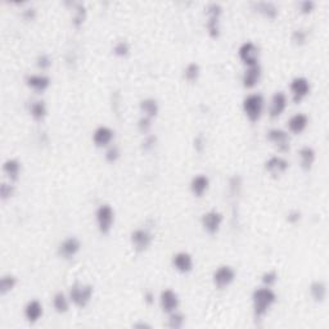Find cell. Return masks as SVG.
Listing matches in <instances>:
<instances>
[{"instance_id": "38", "label": "cell", "mask_w": 329, "mask_h": 329, "mask_svg": "<svg viewBox=\"0 0 329 329\" xmlns=\"http://www.w3.org/2000/svg\"><path fill=\"white\" fill-rule=\"evenodd\" d=\"M0 194H1V198L3 199H7L9 198L12 194H13V187L9 184H5V183H3L1 184V187H0Z\"/></svg>"}, {"instance_id": "32", "label": "cell", "mask_w": 329, "mask_h": 329, "mask_svg": "<svg viewBox=\"0 0 329 329\" xmlns=\"http://www.w3.org/2000/svg\"><path fill=\"white\" fill-rule=\"evenodd\" d=\"M184 324V316L181 314H177V312H171L170 319H169V327L170 328H181Z\"/></svg>"}, {"instance_id": "28", "label": "cell", "mask_w": 329, "mask_h": 329, "mask_svg": "<svg viewBox=\"0 0 329 329\" xmlns=\"http://www.w3.org/2000/svg\"><path fill=\"white\" fill-rule=\"evenodd\" d=\"M30 114H31V116L35 120H43L46 115V107L44 104V102L38 100V102L31 103V106H30Z\"/></svg>"}, {"instance_id": "11", "label": "cell", "mask_w": 329, "mask_h": 329, "mask_svg": "<svg viewBox=\"0 0 329 329\" xmlns=\"http://www.w3.org/2000/svg\"><path fill=\"white\" fill-rule=\"evenodd\" d=\"M161 308L167 314H171V312L176 311L177 306H179V298H177V294L171 290H165L161 293Z\"/></svg>"}, {"instance_id": "14", "label": "cell", "mask_w": 329, "mask_h": 329, "mask_svg": "<svg viewBox=\"0 0 329 329\" xmlns=\"http://www.w3.org/2000/svg\"><path fill=\"white\" fill-rule=\"evenodd\" d=\"M173 264L175 266V269L180 272H188L193 269V260L192 256L187 252H179L174 256Z\"/></svg>"}, {"instance_id": "24", "label": "cell", "mask_w": 329, "mask_h": 329, "mask_svg": "<svg viewBox=\"0 0 329 329\" xmlns=\"http://www.w3.org/2000/svg\"><path fill=\"white\" fill-rule=\"evenodd\" d=\"M310 293L316 302H322L327 296L326 284L322 283V282H312L311 286H310Z\"/></svg>"}, {"instance_id": "17", "label": "cell", "mask_w": 329, "mask_h": 329, "mask_svg": "<svg viewBox=\"0 0 329 329\" xmlns=\"http://www.w3.org/2000/svg\"><path fill=\"white\" fill-rule=\"evenodd\" d=\"M112 139H114V131L107 126H99L93 135V140L97 147H106L110 144Z\"/></svg>"}, {"instance_id": "22", "label": "cell", "mask_w": 329, "mask_h": 329, "mask_svg": "<svg viewBox=\"0 0 329 329\" xmlns=\"http://www.w3.org/2000/svg\"><path fill=\"white\" fill-rule=\"evenodd\" d=\"M209 177L205 176V175H198V176L193 177V180L191 183V189L193 192V194H195L197 197L203 195V193L209 188Z\"/></svg>"}, {"instance_id": "7", "label": "cell", "mask_w": 329, "mask_h": 329, "mask_svg": "<svg viewBox=\"0 0 329 329\" xmlns=\"http://www.w3.org/2000/svg\"><path fill=\"white\" fill-rule=\"evenodd\" d=\"M290 92L294 102L300 103L310 92V84L305 77H296L290 82Z\"/></svg>"}, {"instance_id": "42", "label": "cell", "mask_w": 329, "mask_h": 329, "mask_svg": "<svg viewBox=\"0 0 329 329\" xmlns=\"http://www.w3.org/2000/svg\"><path fill=\"white\" fill-rule=\"evenodd\" d=\"M298 220H300V213L298 211H292L288 215V221H290V223H296Z\"/></svg>"}, {"instance_id": "4", "label": "cell", "mask_w": 329, "mask_h": 329, "mask_svg": "<svg viewBox=\"0 0 329 329\" xmlns=\"http://www.w3.org/2000/svg\"><path fill=\"white\" fill-rule=\"evenodd\" d=\"M96 216L100 233H108L112 228V223H114V210H112V207L110 205L99 206V209L97 210Z\"/></svg>"}, {"instance_id": "31", "label": "cell", "mask_w": 329, "mask_h": 329, "mask_svg": "<svg viewBox=\"0 0 329 329\" xmlns=\"http://www.w3.org/2000/svg\"><path fill=\"white\" fill-rule=\"evenodd\" d=\"M199 76V66L197 63H189L185 68V78L188 81L194 82Z\"/></svg>"}, {"instance_id": "9", "label": "cell", "mask_w": 329, "mask_h": 329, "mask_svg": "<svg viewBox=\"0 0 329 329\" xmlns=\"http://www.w3.org/2000/svg\"><path fill=\"white\" fill-rule=\"evenodd\" d=\"M235 278V272L230 266H220L213 274V283L217 288H225Z\"/></svg>"}, {"instance_id": "2", "label": "cell", "mask_w": 329, "mask_h": 329, "mask_svg": "<svg viewBox=\"0 0 329 329\" xmlns=\"http://www.w3.org/2000/svg\"><path fill=\"white\" fill-rule=\"evenodd\" d=\"M264 108V99L260 94H250L243 100V110L246 116L251 121H257Z\"/></svg>"}, {"instance_id": "18", "label": "cell", "mask_w": 329, "mask_h": 329, "mask_svg": "<svg viewBox=\"0 0 329 329\" xmlns=\"http://www.w3.org/2000/svg\"><path fill=\"white\" fill-rule=\"evenodd\" d=\"M265 169L271 175L278 176V175L283 174L288 169V162L284 158H282V157H271V158L266 161Z\"/></svg>"}, {"instance_id": "10", "label": "cell", "mask_w": 329, "mask_h": 329, "mask_svg": "<svg viewBox=\"0 0 329 329\" xmlns=\"http://www.w3.org/2000/svg\"><path fill=\"white\" fill-rule=\"evenodd\" d=\"M268 139L274 143L282 152H287L290 149V136L286 131L280 130V129H271L268 133Z\"/></svg>"}, {"instance_id": "34", "label": "cell", "mask_w": 329, "mask_h": 329, "mask_svg": "<svg viewBox=\"0 0 329 329\" xmlns=\"http://www.w3.org/2000/svg\"><path fill=\"white\" fill-rule=\"evenodd\" d=\"M276 279H278V274H276V271H274V270L265 272V274L262 275V283L265 284L266 287H271L272 284L275 283Z\"/></svg>"}, {"instance_id": "26", "label": "cell", "mask_w": 329, "mask_h": 329, "mask_svg": "<svg viewBox=\"0 0 329 329\" xmlns=\"http://www.w3.org/2000/svg\"><path fill=\"white\" fill-rule=\"evenodd\" d=\"M3 170L9 176V179L16 180L19 174V162L17 159H7L3 165Z\"/></svg>"}, {"instance_id": "43", "label": "cell", "mask_w": 329, "mask_h": 329, "mask_svg": "<svg viewBox=\"0 0 329 329\" xmlns=\"http://www.w3.org/2000/svg\"><path fill=\"white\" fill-rule=\"evenodd\" d=\"M155 140H156V139L153 138V136H149V138H147V140H145V142L143 143V147H144L145 149L151 148V147H152V145L155 144Z\"/></svg>"}, {"instance_id": "30", "label": "cell", "mask_w": 329, "mask_h": 329, "mask_svg": "<svg viewBox=\"0 0 329 329\" xmlns=\"http://www.w3.org/2000/svg\"><path fill=\"white\" fill-rule=\"evenodd\" d=\"M16 286V278L13 275H4L0 280V293L7 294Z\"/></svg>"}, {"instance_id": "33", "label": "cell", "mask_w": 329, "mask_h": 329, "mask_svg": "<svg viewBox=\"0 0 329 329\" xmlns=\"http://www.w3.org/2000/svg\"><path fill=\"white\" fill-rule=\"evenodd\" d=\"M76 11H77V13H76V16H75L74 18V25L76 26V27H78L80 25H82V22H84V19H85V8L82 7L81 4H78L77 8H76Z\"/></svg>"}, {"instance_id": "37", "label": "cell", "mask_w": 329, "mask_h": 329, "mask_svg": "<svg viewBox=\"0 0 329 329\" xmlns=\"http://www.w3.org/2000/svg\"><path fill=\"white\" fill-rule=\"evenodd\" d=\"M120 157V152H118V148L117 147H111L106 153V159L108 162H115L117 158Z\"/></svg>"}, {"instance_id": "35", "label": "cell", "mask_w": 329, "mask_h": 329, "mask_svg": "<svg viewBox=\"0 0 329 329\" xmlns=\"http://www.w3.org/2000/svg\"><path fill=\"white\" fill-rule=\"evenodd\" d=\"M114 52L116 56H118V57H125V56H128V53H129L128 43H125V41H120V43H117L114 48Z\"/></svg>"}, {"instance_id": "36", "label": "cell", "mask_w": 329, "mask_h": 329, "mask_svg": "<svg viewBox=\"0 0 329 329\" xmlns=\"http://www.w3.org/2000/svg\"><path fill=\"white\" fill-rule=\"evenodd\" d=\"M139 130L142 131V133H148L149 129L152 128V124H151V117L145 116L142 117L140 120H139Z\"/></svg>"}, {"instance_id": "3", "label": "cell", "mask_w": 329, "mask_h": 329, "mask_svg": "<svg viewBox=\"0 0 329 329\" xmlns=\"http://www.w3.org/2000/svg\"><path fill=\"white\" fill-rule=\"evenodd\" d=\"M93 294L92 286H84V284H75L70 290V298L77 308H85L90 302Z\"/></svg>"}, {"instance_id": "5", "label": "cell", "mask_w": 329, "mask_h": 329, "mask_svg": "<svg viewBox=\"0 0 329 329\" xmlns=\"http://www.w3.org/2000/svg\"><path fill=\"white\" fill-rule=\"evenodd\" d=\"M239 58L243 60L244 64H247L248 67L256 66L258 60V48L251 41L242 44L239 50H238Z\"/></svg>"}, {"instance_id": "41", "label": "cell", "mask_w": 329, "mask_h": 329, "mask_svg": "<svg viewBox=\"0 0 329 329\" xmlns=\"http://www.w3.org/2000/svg\"><path fill=\"white\" fill-rule=\"evenodd\" d=\"M301 5V11L304 12V13H310V12L314 9V1H310V0H306V1H302L300 4Z\"/></svg>"}, {"instance_id": "13", "label": "cell", "mask_w": 329, "mask_h": 329, "mask_svg": "<svg viewBox=\"0 0 329 329\" xmlns=\"http://www.w3.org/2000/svg\"><path fill=\"white\" fill-rule=\"evenodd\" d=\"M80 250V242L74 237L64 239L59 246V255L63 258H72Z\"/></svg>"}, {"instance_id": "21", "label": "cell", "mask_w": 329, "mask_h": 329, "mask_svg": "<svg viewBox=\"0 0 329 329\" xmlns=\"http://www.w3.org/2000/svg\"><path fill=\"white\" fill-rule=\"evenodd\" d=\"M308 116L304 114H297L292 116L288 121V128L293 134H300L308 126Z\"/></svg>"}, {"instance_id": "8", "label": "cell", "mask_w": 329, "mask_h": 329, "mask_svg": "<svg viewBox=\"0 0 329 329\" xmlns=\"http://www.w3.org/2000/svg\"><path fill=\"white\" fill-rule=\"evenodd\" d=\"M223 223V215L217 211H210L202 217V225L210 234H216L219 232L220 225Z\"/></svg>"}, {"instance_id": "19", "label": "cell", "mask_w": 329, "mask_h": 329, "mask_svg": "<svg viewBox=\"0 0 329 329\" xmlns=\"http://www.w3.org/2000/svg\"><path fill=\"white\" fill-rule=\"evenodd\" d=\"M43 315V306L38 300L30 301L25 306V316L30 323L38 322Z\"/></svg>"}, {"instance_id": "27", "label": "cell", "mask_w": 329, "mask_h": 329, "mask_svg": "<svg viewBox=\"0 0 329 329\" xmlns=\"http://www.w3.org/2000/svg\"><path fill=\"white\" fill-rule=\"evenodd\" d=\"M140 108H142L143 112L147 114V116L151 117V118L158 114V104H157L156 100L152 99V98L142 100V103H140Z\"/></svg>"}, {"instance_id": "25", "label": "cell", "mask_w": 329, "mask_h": 329, "mask_svg": "<svg viewBox=\"0 0 329 329\" xmlns=\"http://www.w3.org/2000/svg\"><path fill=\"white\" fill-rule=\"evenodd\" d=\"M255 9L260 13H262L264 16H266L268 18H275L278 15V9L272 3H266V1H260V3H256Z\"/></svg>"}, {"instance_id": "15", "label": "cell", "mask_w": 329, "mask_h": 329, "mask_svg": "<svg viewBox=\"0 0 329 329\" xmlns=\"http://www.w3.org/2000/svg\"><path fill=\"white\" fill-rule=\"evenodd\" d=\"M26 84L32 90H35L38 93H41L48 89L50 84L49 77H46L44 75H30L26 77Z\"/></svg>"}, {"instance_id": "39", "label": "cell", "mask_w": 329, "mask_h": 329, "mask_svg": "<svg viewBox=\"0 0 329 329\" xmlns=\"http://www.w3.org/2000/svg\"><path fill=\"white\" fill-rule=\"evenodd\" d=\"M292 40L294 41V44L301 45V44H304L305 40H306V34H305L302 30H296V31L293 32V35H292Z\"/></svg>"}, {"instance_id": "16", "label": "cell", "mask_w": 329, "mask_h": 329, "mask_svg": "<svg viewBox=\"0 0 329 329\" xmlns=\"http://www.w3.org/2000/svg\"><path fill=\"white\" fill-rule=\"evenodd\" d=\"M287 106V98L283 92L275 93L271 98V106H270V116L276 118L282 115Z\"/></svg>"}, {"instance_id": "1", "label": "cell", "mask_w": 329, "mask_h": 329, "mask_svg": "<svg viewBox=\"0 0 329 329\" xmlns=\"http://www.w3.org/2000/svg\"><path fill=\"white\" fill-rule=\"evenodd\" d=\"M276 300L275 293L270 290L269 287L266 288H258L252 294V301H253V311H255L256 318H261L266 314Z\"/></svg>"}, {"instance_id": "23", "label": "cell", "mask_w": 329, "mask_h": 329, "mask_svg": "<svg viewBox=\"0 0 329 329\" xmlns=\"http://www.w3.org/2000/svg\"><path fill=\"white\" fill-rule=\"evenodd\" d=\"M300 158L301 166L305 171H310L312 167V163L315 161V152L314 149L310 147H304L300 149Z\"/></svg>"}, {"instance_id": "20", "label": "cell", "mask_w": 329, "mask_h": 329, "mask_svg": "<svg viewBox=\"0 0 329 329\" xmlns=\"http://www.w3.org/2000/svg\"><path fill=\"white\" fill-rule=\"evenodd\" d=\"M260 76H261V68L258 64L256 66H251L246 70L243 75V85L244 88H253L260 80Z\"/></svg>"}, {"instance_id": "45", "label": "cell", "mask_w": 329, "mask_h": 329, "mask_svg": "<svg viewBox=\"0 0 329 329\" xmlns=\"http://www.w3.org/2000/svg\"><path fill=\"white\" fill-rule=\"evenodd\" d=\"M153 294L151 293V292H148V293L145 294V301H147V302H148V304H152L153 302Z\"/></svg>"}, {"instance_id": "6", "label": "cell", "mask_w": 329, "mask_h": 329, "mask_svg": "<svg viewBox=\"0 0 329 329\" xmlns=\"http://www.w3.org/2000/svg\"><path fill=\"white\" fill-rule=\"evenodd\" d=\"M207 15H209V22H207V29L210 35L213 38H217L220 34L219 29V18L221 15V7L219 4H210L207 7Z\"/></svg>"}, {"instance_id": "44", "label": "cell", "mask_w": 329, "mask_h": 329, "mask_svg": "<svg viewBox=\"0 0 329 329\" xmlns=\"http://www.w3.org/2000/svg\"><path fill=\"white\" fill-rule=\"evenodd\" d=\"M34 16H35V11L34 9H27V12L25 13V18H27V19L34 18Z\"/></svg>"}, {"instance_id": "29", "label": "cell", "mask_w": 329, "mask_h": 329, "mask_svg": "<svg viewBox=\"0 0 329 329\" xmlns=\"http://www.w3.org/2000/svg\"><path fill=\"white\" fill-rule=\"evenodd\" d=\"M53 306L56 309V311L59 314H64L68 310V301L67 297L64 296V293L58 292L53 298Z\"/></svg>"}, {"instance_id": "12", "label": "cell", "mask_w": 329, "mask_h": 329, "mask_svg": "<svg viewBox=\"0 0 329 329\" xmlns=\"http://www.w3.org/2000/svg\"><path fill=\"white\" fill-rule=\"evenodd\" d=\"M131 242L136 251H145L152 242V237L147 230L138 229L131 234Z\"/></svg>"}, {"instance_id": "40", "label": "cell", "mask_w": 329, "mask_h": 329, "mask_svg": "<svg viewBox=\"0 0 329 329\" xmlns=\"http://www.w3.org/2000/svg\"><path fill=\"white\" fill-rule=\"evenodd\" d=\"M50 59L48 56H45V54H43V56H39L38 57V66H39L41 70H46V68L50 67Z\"/></svg>"}]
</instances>
